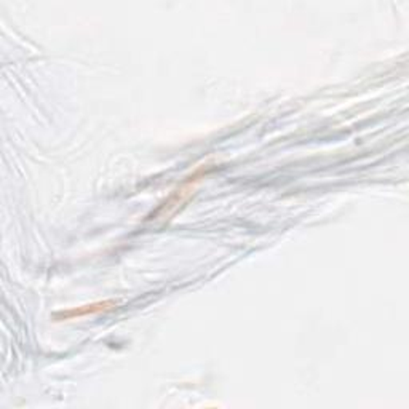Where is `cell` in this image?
<instances>
[{"mask_svg": "<svg viewBox=\"0 0 409 409\" xmlns=\"http://www.w3.org/2000/svg\"><path fill=\"white\" fill-rule=\"evenodd\" d=\"M203 175H207V171L204 170H198L197 173H193V176L189 177V181L186 182V184H182L177 191L173 192V195L168 198V200L165 202L164 207H162L160 211H175V209H177V207H181V203H184L189 195L191 193H193V187H195V184L198 181H200V177Z\"/></svg>", "mask_w": 409, "mask_h": 409, "instance_id": "6da1fadb", "label": "cell"}, {"mask_svg": "<svg viewBox=\"0 0 409 409\" xmlns=\"http://www.w3.org/2000/svg\"><path fill=\"white\" fill-rule=\"evenodd\" d=\"M114 301H103V302H93L88 304V306H82V307H76V308H69L66 312H60L56 313L58 320H72V318H82L87 315H94V313H101V312H109L115 308Z\"/></svg>", "mask_w": 409, "mask_h": 409, "instance_id": "7a4b0ae2", "label": "cell"}]
</instances>
